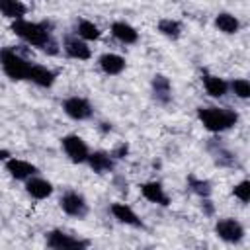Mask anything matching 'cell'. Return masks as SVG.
<instances>
[{
    "label": "cell",
    "instance_id": "obj_1",
    "mask_svg": "<svg viewBox=\"0 0 250 250\" xmlns=\"http://www.w3.org/2000/svg\"><path fill=\"white\" fill-rule=\"evenodd\" d=\"M12 33L18 35L21 41H25L27 45L31 47H37L39 51L47 53V55H59L61 47H59V41L53 37L51 29L45 25V23H39V21H29V20H16L12 21L10 25Z\"/></svg>",
    "mask_w": 250,
    "mask_h": 250
},
{
    "label": "cell",
    "instance_id": "obj_2",
    "mask_svg": "<svg viewBox=\"0 0 250 250\" xmlns=\"http://www.w3.org/2000/svg\"><path fill=\"white\" fill-rule=\"evenodd\" d=\"M197 119L209 133H225L238 123V113L230 107L207 105L197 107Z\"/></svg>",
    "mask_w": 250,
    "mask_h": 250
},
{
    "label": "cell",
    "instance_id": "obj_3",
    "mask_svg": "<svg viewBox=\"0 0 250 250\" xmlns=\"http://www.w3.org/2000/svg\"><path fill=\"white\" fill-rule=\"evenodd\" d=\"M0 66L10 80L20 82V80H27V72L31 68V62L25 57H21L16 49L4 47V49H0Z\"/></svg>",
    "mask_w": 250,
    "mask_h": 250
},
{
    "label": "cell",
    "instance_id": "obj_4",
    "mask_svg": "<svg viewBox=\"0 0 250 250\" xmlns=\"http://www.w3.org/2000/svg\"><path fill=\"white\" fill-rule=\"evenodd\" d=\"M59 205H61L64 215L74 217V219H86L88 213H90V205H88L86 197L80 191H74V189H66L61 195Z\"/></svg>",
    "mask_w": 250,
    "mask_h": 250
},
{
    "label": "cell",
    "instance_id": "obj_5",
    "mask_svg": "<svg viewBox=\"0 0 250 250\" xmlns=\"http://www.w3.org/2000/svg\"><path fill=\"white\" fill-rule=\"evenodd\" d=\"M215 234L227 244H238L244 240L246 229L238 219L223 217V219H217V223H215Z\"/></svg>",
    "mask_w": 250,
    "mask_h": 250
},
{
    "label": "cell",
    "instance_id": "obj_6",
    "mask_svg": "<svg viewBox=\"0 0 250 250\" xmlns=\"http://www.w3.org/2000/svg\"><path fill=\"white\" fill-rule=\"evenodd\" d=\"M45 242L49 248L53 250H80V248H88L90 246V240H82V238H76L61 229H53L45 234Z\"/></svg>",
    "mask_w": 250,
    "mask_h": 250
},
{
    "label": "cell",
    "instance_id": "obj_7",
    "mask_svg": "<svg viewBox=\"0 0 250 250\" xmlns=\"http://www.w3.org/2000/svg\"><path fill=\"white\" fill-rule=\"evenodd\" d=\"M61 146H62V152L68 156V160L74 162V164H84L88 154H90V148H88L86 141L78 135H72V133L64 135L61 139Z\"/></svg>",
    "mask_w": 250,
    "mask_h": 250
},
{
    "label": "cell",
    "instance_id": "obj_8",
    "mask_svg": "<svg viewBox=\"0 0 250 250\" xmlns=\"http://www.w3.org/2000/svg\"><path fill=\"white\" fill-rule=\"evenodd\" d=\"M62 111L74 121H86V119H90L94 115L92 104L82 96H68L62 102Z\"/></svg>",
    "mask_w": 250,
    "mask_h": 250
},
{
    "label": "cell",
    "instance_id": "obj_9",
    "mask_svg": "<svg viewBox=\"0 0 250 250\" xmlns=\"http://www.w3.org/2000/svg\"><path fill=\"white\" fill-rule=\"evenodd\" d=\"M4 168H6V172L10 174V178L20 180V182H25L27 178L39 174V168H37L35 164L27 162V160H23V158H16V156L6 158V160H4Z\"/></svg>",
    "mask_w": 250,
    "mask_h": 250
},
{
    "label": "cell",
    "instance_id": "obj_10",
    "mask_svg": "<svg viewBox=\"0 0 250 250\" xmlns=\"http://www.w3.org/2000/svg\"><path fill=\"white\" fill-rule=\"evenodd\" d=\"M139 189H141V195L146 201H150L154 205H160V207H168L170 205V195L166 193V189H164V186L160 182H154V180L152 182H145V184L139 186Z\"/></svg>",
    "mask_w": 250,
    "mask_h": 250
},
{
    "label": "cell",
    "instance_id": "obj_11",
    "mask_svg": "<svg viewBox=\"0 0 250 250\" xmlns=\"http://www.w3.org/2000/svg\"><path fill=\"white\" fill-rule=\"evenodd\" d=\"M62 49L66 57L76 59V61H90L92 59V49L88 47V41L80 39L78 35H68L62 43Z\"/></svg>",
    "mask_w": 250,
    "mask_h": 250
},
{
    "label": "cell",
    "instance_id": "obj_12",
    "mask_svg": "<svg viewBox=\"0 0 250 250\" xmlns=\"http://www.w3.org/2000/svg\"><path fill=\"white\" fill-rule=\"evenodd\" d=\"M109 213L113 215V219H117L119 223L127 225V227H133V229H143V221L141 217L133 211V207H129L127 203H121V201H115L109 205Z\"/></svg>",
    "mask_w": 250,
    "mask_h": 250
},
{
    "label": "cell",
    "instance_id": "obj_13",
    "mask_svg": "<svg viewBox=\"0 0 250 250\" xmlns=\"http://www.w3.org/2000/svg\"><path fill=\"white\" fill-rule=\"evenodd\" d=\"M152 88V98L160 105H168L172 102V82L166 74H154L150 80Z\"/></svg>",
    "mask_w": 250,
    "mask_h": 250
},
{
    "label": "cell",
    "instance_id": "obj_14",
    "mask_svg": "<svg viewBox=\"0 0 250 250\" xmlns=\"http://www.w3.org/2000/svg\"><path fill=\"white\" fill-rule=\"evenodd\" d=\"M86 164L96 174H109L115 168V158L109 152H105V150H94V152L88 154Z\"/></svg>",
    "mask_w": 250,
    "mask_h": 250
},
{
    "label": "cell",
    "instance_id": "obj_15",
    "mask_svg": "<svg viewBox=\"0 0 250 250\" xmlns=\"http://www.w3.org/2000/svg\"><path fill=\"white\" fill-rule=\"evenodd\" d=\"M53 191H55L53 184L49 180L37 176V174L25 180V193L33 199H47V197L53 195Z\"/></svg>",
    "mask_w": 250,
    "mask_h": 250
},
{
    "label": "cell",
    "instance_id": "obj_16",
    "mask_svg": "<svg viewBox=\"0 0 250 250\" xmlns=\"http://www.w3.org/2000/svg\"><path fill=\"white\" fill-rule=\"evenodd\" d=\"M98 66H100V70H102L104 74H107V76H119V74L125 70L127 62H125V59H123L121 55H117V53H104V55L98 57Z\"/></svg>",
    "mask_w": 250,
    "mask_h": 250
},
{
    "label": "cell",
    "instance_id": "obj_17",
    "mask_svg": "<svg viewBox=\"0 0 250 250\" xmlns=\"http://www.w3.org/2000/svg\"><path fill=\"white\" fill-rule=\"evenodd\" d=\"M27 80L39 88H51L57 80V72L43 64H31V68L27 72Z\"/></svg>",
    "mask_w": 250,
    "mask_h": 250
},
{
    "label": "cell",
    "instance_id": "obj_18",
    "mask_svg": "<svg viewBox=\"0 0 250 250\" xmlns=\"http://www.w3.org/2000/svg\"><path fill=\"white\" fill-rule=\"evenodd\" d=\"M109 31L123 45H133V43L139 41V31L131 23H127V21H121V20L119 21H113L111 27H109Z\"/></svg>",
    "mask_w": 250,
    "mask_h": 250
},
{
    "label": "cell",
    "instance_id": "obj_19",
    "mask_svg": "<svg viewBox=\"0 0 250 250\" xmlns=\"http://www.w3.org/2000/svg\"><path fill=\"white\" fill-rule=\"evenodd\" d=\"M203 88L211 98H223L229 94V82L217 74H203Z\"/></svg>",
    "mask_w": 250,
    "mask_h": 250
},
{
    "label": "cell",
    "instance_id": "obj_20",
    "mask_svg": "<svg viewBox=\"0 0 250 250\" xmlns=\"http://www.w3.org/2000/svg\"><path fill=\"white\" fill-rule=\"evenodd\" d=\"M215 27L221 31V33H225V35H234V33H238L240 31V21H238V18L234 16V14H230V12H219L217 16H215Z\"/></svg>",
    "mask_w": 250,
    "mask_h": 250
},
{
    "label": "cell",
    "instance_id": "obj_21",
    "mask_svg": "<svg viewBox=\"0 0 250 250\" xmlns=\"http://www.w3.org/2000/svg\"><path fill=\"white\" fill-rule=\"evenodd\" d=\"M0 14L12 21L23 20V16L27 14V6L21 0H0Z\"/></svg>",
    "mask_w": 250,
    "mask_h": 250
},
{
    "label": "cell",
    "instance_id": "obj_22",
    "mask_svg": "<svg viewBox=\"0 0 250 250\" xmlns=\"http://www.w3.org/2000/svg\"><path fill=\"white\" fill-rule=\"evenodd\" d=\"M207 148H209V152L213 154V160H215L219 166H232V164H234V154H232L229 148H225L219 141L209 143Z\"/></svg>",
    "mask_w": 250,
    "mask_h": 250
},
{
    "label": "cell",
    "instance_id": "obj_23",
    "mask_svg": "<svg viewBox=\"0 0 250 250\" xmlns=\"http://www.w3.org/2000/svg\"><path fill=\"white\" fill-rule=\"evenodd\" d=\"M156 29H158L160 35H164V37H168V39H174V41L180 39V35H182V23H180L178 20H172V18H162V20H158Z\"/></svg>",
    "mask_w": 250,
    "mask_h": 250
},
{
    "label": "cell",
    "instance_id": "obj_24",
    "mask_svg": "<svg viewBox=\"0 0 250 250\" xmlns=\"http://www.w3.org/2000/svg\"><path fill=\"white\" fill-rule=\"evenodd\" d=\"M76 35L80 39H84V41H98L102 37V31H100V27L94 21H90V20H78V23H76Z\"/></svg>",
    "mask_w": 250,
    "mask_h": 250
},
{
    "label": "cell",
    "instance_id": "obj_25",
    "mask_svg": "<svg viewBox=\"0 0 250 250\" xmlns=\"http://www.w3.org/2000/svg\"><path fill=\"white\" fill-rule=\"evenodd\" d=\"M188 188L191 193H195L197 197H211L213 193V184L209 180H203V178H197V176H188Z\"/></svg>",
    "mask_w": 250,
    "mask_h": 250
},
{
    "label": "cell",
    "instance_id": "obj_26",
    "mask_svg": "<svg viewBox=\"0 0 250 250\" xmlns=\"http://www.w3.org/2000/svg\"><path fill=\"white\" fill-rule=\"evenodd\" d=\"M229 90H232V94L240 100H248L250 98V82L246 78H234L229 82Z\"/></svg>",
    "mask_w": 250,
    "mask_h": 250
},
{
    "label": "cell",
    "instance_id": "obj_27",
    "mask_svg": "<svg viewBox=\"0 0 250 250\" xmlns=\"http://www.w3.org/2000/svg\"><path fill=\"white\" fill-rule=\"evenodd\" d=\"M232 195H234L240 203H248V201H250V182H248V180L238 182V184L232 188Z\"/></svg>",
    "mask_w": 250,
    "mask_h": 250
},
{
    "label": "cell",
    "instance_id": "obj_28",
    "mask_svg": "<svg viewBox=\"0 0 250 250\" xmlns=\"http://www.w3.org/2000/svg\"><path fill=\"white\" fill-rule=\"evenodd\" d=\"M109 154H111L115 160H121V158H125V156L129 154V145H127V143H119Z\"/></svg>",
    "mask_w": 250,
    "mask_h": 250
},
{
    "label": "cell",
    "instance_id": "obj_29",
    "mask_svg": "<svg viewBox=\"0 0 250 250\" xmlns=\"http://www.w3.org/2000/svg\"><path fill=\"white\" fill-rule=\"evenodd\" d=\"M201 211H203L207 217L215 215V205H213V201H211L209 197H201Z\"/></svg>",
    "mask_w": 250,
    "mask_h": 250
},
{
    "label": "cell",
    "instance_id": "obj_30",
    "mask_svg": "<svg viewBox=\"0 0 250 250\" xmlns=\"http://www.w3.org/2000/svg\"><path fill=\"white\" fill-rule=\"evenodd\" d=\"M113 127H111V123H107V121H102L100 123V131H104V133H109Z\"/></svg>",
    "mask_w": 250,
    "mask_h": 250
},
{
    "label": "cell",
    "instance_id": "obj_31",
    "mask_svg": "<svg viewBox=\"0 0 250 250\" xmlns=\"http://www.w3.org/2000/svg\"><path fill=\"white\" fill-rule=\"evenodd\" d=\"M6 158H10V152L6 148H0V162H4Z\"/></svg>",
    "mask_w": 250,
    "mask_h": 250
}]
</instances>
